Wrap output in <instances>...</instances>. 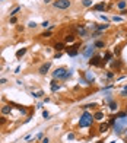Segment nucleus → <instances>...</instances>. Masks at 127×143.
I'll return each instance as SVG.
<instances>
[{
    "label": "nucleus",
    "instance_id": "obj_4",
    "mask_svg": "<svg viewBox=\"0 0 127 143\" xmlns=\"http://www.w3.org/2000/svg\"><path fill=\"white\" fill-rule=\"evenodd\" d=\"M66 72H67V69H66L64 66H60L57 69H54V72H51V76H53V79H56V80H63Z\"/></svg>",
    "mask_w": 127,
    "mask_h": 143
},
{
    "label": "nucleus",
    "instance_id": "obj_38",
    "mask_svg": "<svg viewBox=\"0 0 127 143\" xmlns=\"http://www.w3.org/2000/svg\"><path fill=\"white\" fill-rule=\"evenodd\" d=\"M116 115H114V114H113V115H111V117H108V121H107V123H108V124L111 126V127H113V126L116 124Z\"/></svg>",
    "mask_w": 127,
    "mask_h": 143
},
{
    "label": "nucleus",
    "instance_id": "obj_6",
    "mask_svg": "<svg viewBox=\"0 0 127 143\" xmlns=\"http://www.w3.org/2000/svg\"><path fill=\"white\" fill-rule=\"evenodd\" d=\"M81 53L82 56L85 57V59H91L92 56H95V47H93V44H91V45H86V47H83L81 50Z\"/></svg>",
    "mask_w": 127,
    "mask_h": 143
},
{
    "label": "nucleus",
    "instance_id": "obj_28",
    "mask_svg": "<svg viewBox=\"0 0 127 143\" xmlns=\"http://www.w3.org/2000/svg\"><path fill=\"white\" fill-rule=\"evenodd\" d=\"M110 28V24H98V26H97V31H101V32H104V31H107Z\"/></svg>",
    "mask_w": 127,
    "mask_h": 143
},
{
    "label": "nucleus",
    "instance_id": "obj_14",
    "mask_svg": "<svg viewBox=\"0 0 127 143\" xmlns=\"http://www.w3.org/2000/svg\"><path fill=\"white\" fill-rule=\"evenodd\" d=\"M44 95H45V92L42 89H38V91H34L32 89V92H31V96L32 98H35V99H42L44 98Z\"/></svg>",
    "mask_w": 127,
    "mask_h": 143
},
{
    "label": "nucleus",
    "instance_id": "obj_26",
    "mask_svg": "<svg viewBox=\"0 0 127 143\" xmlns=\"http://www.w3.org/2000/svg\"><path fill=\"white\" fill-rule=\"evenodd\" d=\"M13 107H16L18 110H19V113L22 114V115H28L29 114V111H28V108L26 107H22V105H15V104H12Z\"/></svg>",
    "mask_w": 127,
    "mask_h": 143
},
{
    "label": "nucleus",
    "instance_id": "obj_50",
    "mask_svg": "<svg viewBox=\"0 0 127 143\" xmlns=\"http://www.w3.org/2000/svg\"><path fill=\"white\" fill-rule=\"evenodd\" d=\"M120 96H123V98H127V89H123L121 92H120Z\"/></svg>",
    "mask_w": 127,
    "mask_h": 143
},
{
    "label": "nucleus",
    "instance_id": "obj_25",
    "mask_svg": "<svg viewBox=\"0 0 127 143\" xmlns=\"http://www.w3.org/2000/svg\"><path fill=\"white\" fill-rule=\"evenodd\" d=\"M26 51H28V48L26 47H22V48H19L16 51V59H22L23 56L26 54Z\"/></svg>",
    "mask_w": 127,
    "mask_h": 143
},
{
    "label": "nucleus",
    "instance_id": "obj_1",
    "mask_svg": "<svg viewBox=\"0 0 127 143\" xmlns=\"http://www.w3.org/2000/svg\"><path fill=\"white\" fill-rule=\"evenodd\" d=\"M93 114L89 113V111H83V113L81 114V118H79V123H77V126H79V129H89V127H92L93 126Z\"/></svg>",
    "mask_w": 127,
    "mask_h": 143
},
{
    "label": "nucleus",
    "instance_id": "obj_18",
    "mask_svg": "<svg viewBox=\"0 0 127 143\" xmlns=\"http://www.w3.org/2000/svg\"><path fill=\"white\" fill-rule=\"evenodd\" d=\"M75 41H76V35L75 34H67V35H64V40H63L64 44H73Z\"/></svg>",
    "mask_w": 127,
    "mask_h": 143
},
{
    "label": "nucleus",
    "instance_id": "obj_46",
    "mask_svg": "<svg viewBox=\"0 0 127 143\" xmlns=\"http://www.w3.org/2000/svg\"><path fill=\"white\" fill-rule=\"evenodd\" d=\"M42 137H44V133H42V131H41V133H38V134H37V136H35V140H41V139H42Z\"/></svg>",
    "mask_w": 127,
    "mask_h": 143
},
{
    "label": "nucleus",
    "instance_id": "obj_39",
    "mask_svg": "<svg viewBox=\"0 0 127 143\" xmlns=\"http://www.w3.org/2000/svg\"><path fill=\"white\" fill-rule=\"evenodd\" d=\"M75 137H76V134L73 133V131H69V133H67V140H69V142L75 140Z\"/></svg>",
    "mask_w": 127,
    "mask_h": 143
},
{
    "label": "nucleus",
    "instance_id": "obj_8",
    "mask_svg": "<svg viewBox=\"0 0 127 143\" xmlns=\"http://www.w3.org/2000/svg\"><path fill=\"white\" fill-rule=\"evenodd\" d=\"M51 66H53L51 61H45V63H42V64L40 66V69H38V73H40L41 76L48 75V73H50V69H51Z\"/></svg>",
    "mask_w": 127,
    "mask_h": 143
},
{
    "label": "nucleus",
    "instance_id": "obj_49",
    "mask_svg": "<svg viewBox=\"0 0 127 143\" xmlns=\"http://www.w3.org/2000/svg\"><path fill=\"white\" fill-rule=\"evenodd\" d=\"M118 15H120V16H123V18H124V16H127V9H124V10H120V12H118Z\"/></svg>",
    "mask_w": 127,
    "mask_h": 143
},
{
    "label": "nucleus",
    "instance_id": "obj_11",
    "mask_svg": "<svg viewBox=\"0 0 127 143\" xmlns=\"http://www.w3.org/2000/svg\"><path fill=\"white\" fill-rule=\"evenodd\" d=\"M81 75H82V76H83L85 79H86L88 85H92V83H93V80H95V76H93L91 72H81Z\"/></svg>",
    "mask_w": 127,
    "mask_h": 143
},
{
    "label": "nucleus",
    "instance_id": "obj_15",
    "mask_svg": "<svg viewBox=\"0 0 127 143\" xmlns=\"http://www.w3.org/2000/svg\"><path fill=\"white\" fill-rule=\"evenodd\" d=\"M118 105H120L118 101H117V99H113V101H111L107 107H108V110H110L111 113H117V111H118Z\"/></svg>",
    "mask_w": 127,
    "mask_h": 143
},
{
    "label": "nucleus",
    "instance_id": "obj_51",
    "mask_svg": "<svg viewBox=\"0 0 127 143\" xmlns=\"http://www.w3.org/2000/svg\"><path fill=\"white\" fill-rule=\"evenodd\" d=\"M7 83V78H0V85H6Z\"/></svg>",
    "mask_w": 127,
    "mask_h": 143
},
{
    "label": "nucleus",
    "instance_id": "obj_31",
    "mask_svg": "<svg viewBox=\"0 0 127 143\" xmlns=\"http://www.w3.org/2000/svg\"><path fill=\"white\" fill-rule=\"evenodd\" d=\"M105 78L108 79V80H111V79L116 78V73H114L113 70H107V72H105Z\"/></svg>",
    "mask_w": 127,
    "mask_h": 143
},
{
    "label": "nucleus",
    "instance_id": "obj_5",
    "mask_svg": "<svg viewBox=\"0 0 127 143\" xmlns=\"http://www.w3.org/2000/svg\"><path fill=\"white\" fill-rule=\"evenodd\" d=\"M79 47H81V42H76L73 45H70V47H66V54L69 56V57H76L77 54H79Z\"/></svg>",
    "mask_w": 127,
    "mask_h": 143
},
{
    "label": "nucleus",
    "instance_id": "obj_34",
    "mask_svg": "<svg viewBox=\"0 0 127 143\" xmlns=\"http://www.w3.org/2000/svg\"><path fill=\"white\" fill-rule=\"evenodd\" d=\"M6 124H7V118H6V115L0 114V127H5Z\"/></svg>",
    "mask_w": 127,
    "mask_h": 143
},
{
    "label": "nucleus",
    "instance_id": "obj_60",
    "mask_svg": "<svg viewBox=\"0 0 127 143\" xmlns=\"http://www.w3.org/2000/svg\"><path fill=\"white\" fill-rule=\"evenodd\" d=\"M95 143H104V140H97Z\"/></svg>",
    "mask_w": 127,
    "mask_h": 143
},
{
    "label": "nucleus",
    "instance_id": "obj_33",
    "mask_svg": "<svg viewBox=\"0 0 127 143\" xmlns=\"http://www.w3.org/2000/svg\"><path fill=\"white\" fill-rule=\"evenodd\" d=\"M121 50H123V47H121V45H117V47L114 48V51H113V54H114L116 57H120V54H121Z\"/></svg>",
    "mask_w": 127,
    "mask_h": 143
},
{
    "label": "nucleus",
    "instance_id": "obj_59",
    "mask_svg": "<svg viewBox=\"0 0 127 143\" xmlns=\"http://www.w3.org/2000/svg\"><path fill=\"white\" fill-rule=\"evenodd\" d=\"M124 139H126V142H127V127H126V130H124Z\"/></svg>",
    "mask_w": 127,
    "mask_h": 143
},
{
    "label": "nucleus",
    "instance_id": "obj_40",
    "mask_svg": "<svg viewBox=\"0 0 127 143\" xmlns=\"http://www.w3.org/2000/svg\"><path fill=\"white\" fill-rule=\"evenodd\" d=\"M9 25H18V18H16V16L9 18Z\"/></svg>",
    "mask_w": 127,
    "mask_h": 143
},
{
    "label": "nucleus",
    "instance_id": "obj_27",
    "mask_svg": "<svg viewBox=\"0 0 127 143\" xmlns=\"http://www.w3.org/2000/svg\"><path fill=\"white\" fill-rule=\"evenodd\" d=\"M22 10V6H15L13 9H12L10 12H9V18H12V16H16L18 13Z\"/></svg>",
    "mask_w": 127,
    "mask_h": 143
},
{
    "label": "nucleus",
    "instance_id": "obj_29",
    "mask_svg": "<svg viewBox=\"0 0 127 143\" xmlns=\"http://www.w3.org/2000/svg\"><path fill=\"white\" fill-rule=\"evenodd\" d=\"M116 118H127V111H117L114 113Z\"/></svg>",
    "mask_w": 127,
    "mask_h": 143
},
{
    "label": "nucleus",
    "instance_id": "obj_42",
    "mask_svg": "<svg viewBox=\"0 0 127 143\" xmlns=\"http://www.w3.org/2000/svg\"><path fill=\"white\" fill-rule=\"evenodd\" d=\"M42 118L44 120H50V113H48V111H47V110H42Z\"/></svg>",
    "mask_w": 127,
    "mask_h": 143
},
{
    "label": "nucleus",
    "instance_id": "obj_63",
    "mask_svg": "<svg viewBox=\"0 0 127 143\" xmlns=\"http://www.w3.org/2000/svg\"><path fill=\"white\" fill-rule=\"evenodd\" d=\"M124 143H127V142H124Z\"/></svg>",
    "mask_w": 127,
    "mask_h": 143
},
{
    "label": "nucleus",
    "instance_id": "obj_10",
    "mask_svg": "<svg viewBox=\"0 0 127 143\" xmlns=\"http://www.w3.org/2000/svg\"><path fill=\"white\" fill-rule=\"evenodd\" d=\"M110 127H111V126L108 124L107 121H101L99 126H98V133H99V134H105L107 131L110 130Z\"/></svg>",
    "mask_w": 127,
    "mask_h": 143
},
{
    "label": "nucleus",
    "instance_id": "obj_24",
    "mask_svg": "<svg viewBox=\"0 0 127 143\" xmlns=\"http://www.w3.org/2000/svg\"><path fill=\"white\" fill-rule=\"evenodd\" d=\"M38 37H40V38H50V37H53V31L51 29H44Z\"/></svg>",
    "mask_w": 127,
    "mask_h": 143
},
{
    "label": "nucleus",
    "instance_id": "obj_55",
    "mask_svg": "<svg viewBox=\"0 0 127 143\" xmlns=\"http://www.w3.org/2000/svg\"><path fill=\"white\" fill-rule=\"evenodd\" d=\"M42 102H44V104H48V102H50V98H45V96H44V98H42Z\"/></svg>",
    "mask_w": 127,
    "mask_h": 143
},
{
    "label": "nucleus",
    "instance_id": "obj_16",
    "mask_svg": "<svg viewBox=\"0 0 127 143\" xmlns=\"http://www.w3.org/2000/svg\"><path fill=\"white\" fill-rule=\"evenodd\" d=\"M60 85H58V80H56V79H53L51 82H50V89H51L53 94H56V92H58L60 91Z\"/></svg>",
    "mask_w": 127,
    "mask_h": 143
},
{
    "label": "nucleus",
    "instance_id": "obj_53",
    "mask_svg": "<svg viewBox=\"0 0 127 143\" xmlns=\"http://www.w3.org/2000/svg\"><path fill=\"white\" fill-rule=\"evenodd\" d=\"M41 143H50V139H48V137H42V139H41Z\"/></svg>",
    "mask_w": 127,
    "mask_h": 143
},
{
    "label": "nucleus",
    "instance_id": "obj_22",
    "mask_svg": "<svg viewBox=\"0 0 127 143\" xmlns=\"http://www.w3.org/2000/svg\"><path fill=\"white\" fill-rule=\"evenodd\" d=\"M81 108L83 110V111H86V110H95V111H97L98 104H97V102H91V104H86V105H82Z\"/></svg>",
    "mask_w": 127,
    "mask_h": 143
},
{
    "label": "nucleus",
    "instance_id": "obj_17",
    "mask_svg": "<svg viewBox=\"0 0 127 143\" xmlns=\"http://www.w3.org/2000/svg\"><path fill=\"white\" fill-rule=\"evenodd\" d=\"M53 48H54V51H56V53H63L64 50H66V44L58 41V42H56V44L53 45Z\"/></svg>",
    "mask_w": 127,
    "mask_h": 143
},
{
    "label": "nucleus",
    "instance_id": "obj_43",
    "mask_svg": "<svg viewBox=\"0 0 127 143\" xmlns=\"http://www.w3.org/2000/svg\"><path fill=\"white\" fill-rule=\"evenodd\" d=\"M113 88H114V85H113V83H110V85H105L104 88H102V92H107V91L113 89Z\"/></svg>",
    "mask_w": 127,
    "mask_h": 143
},
{
    "label": "nucleus",
    "instance_id": "obj_30",
    "mask_svg": "<svg viewBox=\"0 0 127 143\" xmlns=\"http://www.w3.org/2000/svg\"><path fill=\"white\" fill-rule=\"evenodd\" d=\"M81 3H82V6L83 7H92L93 6L92 0H81Z\"/></svg>",
    "mask_w": 127,
    "mask_h": 143
},
{
    "label": "nucleus",
    "instance_id": "obj_19",
    "mask_svg": "<svg viewBox=\"0 0 127 143\" xmlns=\"http://www.w3.org/2000/svg\"><path fill=\"white\" fill-rule=\"evenodd\" d=\"M116 7H117V10H118V12H120V10L127 9V0H117Z\"/></svg>",
    "mask_w": 127,
    "mask_h": 143
},
{
    "label": "nucleus",
    "instance_id": "obj_21",
    "mask_svg": "<svg viewBox=\"0 0 127 143\" xmlns=\"http://www.w3.org/2000/svg\"><path fill=\"white\" fill-rule=\"evenodd\" d=\"M77 37H81V38H86L88 35H89V29H88L86 26L85 28H82V29H77V34H76Z\"/></svg>",
    "mask_w": 127,
    "mask_h": 143
},
{
    "label": "nucleus",
    "instance_id": "obj_23",
    "mask_svg": "<svg viewBox=\"0 0 127 143\" xmlns=\"http://www.w3.org/2000/svg\"><path fill=\"white\" fill-rule=\"evenodd\" d=\"M93 47L95 48H105V45H107V42L104 41V40H97V41H93Z\"/></svg>",
    "mask_w": 127,
    "mask_h": 143
},
{
    "label": "nucleus",
    "instance_id": "obj_2",
    "mask_svg": "<svg viewBox=\"0 0 127 143\" xmlns=\"http://www.w3.org/2000/svg\"><path fill=\"white\" fill-rule=\"evenodd\" d=\"M53 7L58 9V10H66L72 6V2L70 0H53Z\"/></svg>",
    "mask_w": 127,
    "mask_h": 143
},
{
    "label": "nucleus",
    "instance_id": "obj_57",
    "mask_svg": "<svg viewBox=\"0 0 127 143\" xmlns=\"http://www.w3.org/2000/svg\"><path fill=\"white\" fill-rule=\"evenodd\" d=\"M31 139H32V137H31V134H26V136L23 137V140H31Z\"/></svg>",
    "mask_w": 127,
    "mask_h": 143
},
{
    "label": "nucleus",
    "instance_id": "obj_48",
    "mask_svg": "<svg viewBox=\"0 0 127 143\" xmlns=\"http://www.w3.org/2000/svg\"><path fill=\"white\" fill-rule=\"evenodd\" d=\"M102 35V32H101V31H95V32H92V35L91 37H101Z\"/></svg>",
    "mask_w": 127,
    "mask_h": 143
},
{
    "label": "nucleus",
    "instance_id": "obj_12",
    "mask_svg": "<svg viewBox=\"0 0 127 143\" xmlns=\"http://www.w3.org/2000/svg\"><path fill=\"white\" fill-rule=\"evenodd\" d=\"M105 9H107V3L105 2H99V3L92 6V10H95V12H104Z\"/></svg>",
    "mask_w": 127,
    "mask_h": 143
},
{
    "label": "nucleus",
    "instance_id": "obj_37",
    "mask_svg": "<svg viewBox=\"0 0 127 143\" xmlns=\"http://www.w3.org/2000/svg\"><path fill=\"white\" fill-rule=\"evenodd\" d=\"M40 26L42 29H48V28H50V21H42L40 24Z\"/></svg>",
    "mask_w": 127,
    "mask_h": 143
},
{
    "label": "nucleus",
    "instance_id": "obj_3",
    "mask_svg": "<svg viewBox=\"0 0 127 143\" xmlns=\"http://www.w3.org/2000/svg\"><path fill=\"white\" fill-rule=\"evenodd\" d=\"M88 64L89 66H97V67H104L105 63H104V60H102V56L95 54V56H92L91 59L88 60Z\"/></svg>",
    "mask_w": 127,
    "mask_h": 143
},
{
    "label": "nucleus",
    "instance_id": "obj_61",
    "mask_svg": "<svg viewBox=\"0 0 127 143\" xmlns=\"http://www.w3.org/2000/svg\"><path fill=\"white\" fill-rule=\"evenodd\" d=\"M0 2H6V0H0Z\"/></svg>",
    "mask_w": 127,
    "mask_h": 143
},
{
    "label": "nucleus",
    "instance_id": "obj_58",
    "mask_svg": "<svg viewBox=\"0 0 127 143\" xmlns=\"http://www.w3.org/2000/svg\"><path fill=\"white\" fill-rule=\"evenodd\" d=\"M15 73H16V75L18 73H21V66H18L16 69H15Z\"/></svg>",
    "mask_w": 127,
    "mask_h": 143
},
{
    "label": "nucleus",
    "instance_id": "obj_44",
    "mask_svg": "<svg viewBox=\"0 0 127 143\" xmlns=\"http://www.w3.org/2000/svg\"><path fill=\"white\" fill-rule=\"evenodd\" d=\"M89 129H91V130H89V137H93L97 133H98V131H95L97 129H93V127H89Z\"/></svg>",
    "mask_w": 127,
    "mask_h": 143
},
{
    "label": "nucleus",
    "instance_id": "obj_41",
    "mask_svg": "<svg viewBox=\"0 0 127 143\" xmlns=\"http://www.w3.org/2000/svg\"><path fill=\"white\" fill-rule=\"evenodd\" d=\"M16 32H18V34L25 32V26H23V25H16Z\"/></svg>",
    "mask_w": 127,
    "mask_h": 143
},
{
    "label": "nucleus",
    "instance_id": "obj_36",
    "mask_svg": "<svg viewBox=\"0 0 127 143\" xmlns=\"http://www.w3.org/2000/svg\"><path fill=\"white\" fill-rule=\"evenodd\" d=\"M123 21H124V18L120 16V15H114V16L111 18V22H123Z\"/></svg>",
    "mask_w": 127,
    "mask_h": 143
},
{
    "label": "nucleus",
    "instance_id": "obj_45",
    "mask_svg": "<svg viewBox=\"0 0 127 143\" xmlns=\"http://www.w3.org/2000/svg\"><path fill=\"white\" fill-rule=\"evenodd\" d=\"M99 18L102 19V21H104L105 24H108V22H110V21H111V19L108 18V16H105V15H99Z\"/></svg>",
    "mask_w": 127,
    "mask_h": 143
},
{
    "label": "nucleus",
    "instance_id": "obj_20",
    "mask_svg": "<svg viewBox=\"0 0 127 143\" xmlns=\"http://www.w3.org/2000/svg\"><path fill=\"white\" fill-rule=\"evenodd\" d=\"M114 59V54L111 53V51H105L104 53V56H102V60H104V63L105 64H108L111 60Z\"/></svg>",
    "mask_w": 127,
    "mask_h": 143
},
{
    "label": "nucleus",
    "instance_id": "obj_62",
    "mask_svg": "<svg viewBox=\"0 0 127 143\" xmlns=\"http://www.w3.org/2000/svg\"><path fill=\"white\" fill-rule=\"evenodd\" d=\"M110 143H116V142H110Z\"/></svg>",
    "mask_w": 127,
    "mask_h": 143
},
{
    "label": "nucleus",
    "instance_id": "obj_52",
    "mask_svg": "<svg viewBox=\"0 0 127 143\" xmlns=\"http://www.w3.org/2000/svg\"><path fill=\"white\" fill-rule=\"evenodd\" d=\"M44 108V102H38L37 104V110H42Z\"/></svg>",
    "mask_w": 127,
    "mask_h": 143
},
{
    "label": "nucleus",
    "instance_id": "obj_47",
    "mask_svg": "<svg viewBox=\"0 0 127 143\" xmlns=\"http://www.w3.org/2000/svg\"><path fill=\"white\" fill-rule=\"evenodd\" d=\"M31 120H32V114L29 113L28 115H26V118H25V121H23V123H29V121H31Z\"/></svg>",
    "mask_w": 127,
    "mask_h": 143
},
{
    "label": "nucleus",
    "instance_id": "obj_32",
    "mask_svg": "<svg viewBox=\"0 0 127 143\" xmlns=\"http://www.w3.org/2000/svg\"><path fill=\"white\" fill-rule=\"evenodd\" d=\"M73 76V70L72 69H67V72H66V75H64V79H63V82H66V80H69L70 78Z\"/></svg>",
    "mask_w": 127,
    "mask_h": 143
},
{
    "label": "nucleus",
    "instance_id": "obj_56",
    "mask_svg": "<svg viewBox=\"0 0 127 143\" xmlns=\"http://www.w3.org/2000/svg\"><path fill=\"white\" fill-rule=\"evenodd\" d=\"M42 3L44 5H50V3H53V0H42Z\"/></svg>",
    "mask_w": 127,
    "mask_h": 143
},
{
    "label": "nucleus",
    "instance_id": "obj_35",
    "mask_svg": "<svg viewBox=\"0 0 127 143\" xmlns=\"http://www.w3.org/2000/svg\"><path fill=\"white\" fill-rule=\"evenodd\" d=\"M26 26H28L29 29H35V28H38V26H40V25L37 24V22H35V21H29V22H28V25H26Z\"/></svg>",
    "mask_w": 127,
    "mask_h": 143
},
{
    "label": "nucleus",
    "instance_id": "obj_54",
    "mask_svg": "<svg viewBox=\"0 0 127 143\" xmlns=\"http://www.w3.org/2000/svg\"><path fill=\"white\" fill-rule=\"evenodd\" d=\"M61 56H63V53H56V54H54V59L57 60V59H60Z\"/></svg>",
    "mask_w": 127,
    "mask_h": 143
},
{
    "label": "nucleus",
    "instance_id": "obj_7",
    "mask_svg": "<svg viewBox=\"0 0 127 143\" xmlns=\"http://www.w3.org/2000/svg\"><path fill=\"white\" fill-rule=\"evenodd\" d=\"M110 66H111V70L114 72H120L121 70V67H123V61H121V59L120 57H116V59H113L110 61Z\"/></svg>",
    "mask_w": 127,
    "mask_h": 143
},
{
    "label": "nucleus",
    "instance_id": "obj_9",
    "mask_svg": "<svg viewBox=\"0 0 127 143\" xmlns=\"http://www.w3.org/2000/svg\"><path fill=\"white\" fill-rule=\"evenodd\" d=\"M12 111H13V105L12 104H3L0 107V114H3V115H10Z\"/></svg>",
    "mask_w": 127,
    "mask_h": 143
},
{
    "label": "nucleus",
    "instance_id": "obj_13",
    "mask_svg": "<svg viewBox=\"0 0 127 143\" xmlns=\"http://www.w3.org/2000/svg\"><path fill=\"white\" fill-rule=\"evenodd\" d=\"M104 118H105L104 111H101V110H97V111L93 113V120H95V121L101 123V121H104Z\"/></svg>",
    "mask_w": 127,
    "mask_h": 143
}]
</instances>
